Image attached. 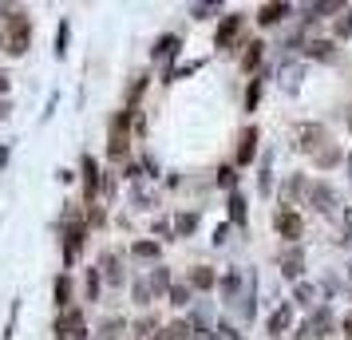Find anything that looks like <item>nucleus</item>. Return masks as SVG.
<instances>
[{
  "mask_svg": "<svg viewBox=\"0 0 352 340\" xmlns=\"http://www.w3.org/2000/svg\"><path fill=\"white\" fill-rule=\"evenodd\" d=\"M329 332H333V313L320 305L317 313H313V317H309V321L301 324L297 340H320V337H329Z\"/></svg>",
  "mask_w": 352,
  "mask_h": 340,
  "instance_id": "obj_3",
  "label": "nucleus"
},
{
  "mask_svg": "<svg viewBox=\"0 0 352 340\" xmlns=\"http://www.w3.org/2000/svg\"><path fill=\"white\" fill-rule=\"evenodd\" d=\"M103 269H107V281H111V285H119V281H123V273H119V258H115V253H107V258H103Z\"/></svg>",
  "mask_w": 352,
  "mask_h": 340,
  "instance_id": "obj_26",
  "label": "nucleus"
},
{
  "mask_svg": "<svg viewBox=\"0 0 352 340\" xmlns=\"http://www.w3.org/2000/svg\"><path fill=\"white\" fill-rule=\"evenodd\" d=\"M238 143H241L238 146V162H241V166H250V159L257 155V127H245Z\"/></svg>",
  "mask_w": 352,
  "mask_h": 340,
  "instance_id": "obj_12",
  "label": "nucleus"
},
{
  "mask_svg": "<svg viewBox=\"0 0 352 340\" xmlns=\"http://www.w3.org/2000/svg\"><path fill=\"white\" fill-rule=\"evenodd\" d=\"M297 139H301V150H317L320 143H324V127H320V123H301V127H297Z\"/></svg>",
  "mask_w": 352,
  "mask_h": 340,
  "instance_id": "obj_10",
  "label": "nucleus"
},
{
  "mask_svg": "<svg viewBox=\"0 0 352 340\" xmlns=\"http://www.w3.org/2000/svg\"><path fill=\"white\" fill-rule=\"evenodd\" d=\"M214 340H241L238 332H234V324H214Z\"/></svg>",
  "mask_w": 352,
  "mask_h": 340,
  "instance_id": "obj_32",
  "label": "nucleus"
},
{
  "mask_svg": "<svg viewBox=\"0 0 352 340\" xmlns=\"http://www.w3.org/2000/svg\"><path fill=\"white\" fill-rule=\"evenodd\" d=\"M127 123H131V111L111 119V139H107V155H111V159H123V155H127V139H131Z\"/></svg>",
  "mask_w": 352,
  "mask_h": 340,
  "instance_id": "obj_2",
  "label": "nucleus"
},
{
  "mask_svg": "<svg viewBox=\"0 0 352 340\" xmlns=\"http://www.w3.org/2000/svg\"><path fill=\"white\" fill-rule=\"evenodd\" d=\"M28 44H32V24H28V16L12 12L8 24H4V32H0V48L8 52V56H24Z\"/></svg>",
  "mask_w": 352,
  "mask_h": 340,
  "instance_id": "obj_1",
  "label": "nucleus"
},
{
  "mask_svg": "<svg viewBox=\"0 0 352 340\" xmlns=\"http://www.w3.org/2000/svg\"><path fill=\"white\" fill-rule=\"evenodd\" d=\"M60 340H83V313L80 308H67L56 317V328H52Z\"/></svg>",
  "mask_w": 352,
  "mask_h": 340,
  "instance_id": "obj_4",
  "label": "nucleus"
},
{
  "mask_svg": "<svg viewBox=\"0 0 352 340\" xmlns=\"http://www.w3.org/2000/svg\"><path fill=\"white\" fill-rule=\"evenodd\" d=\"M289 16V4H261V12H257V24H281Z\"/></svg>",
  "mask_w": 352,
  "mask_h": 340,
  "instance_id": "obj_15",
  "label": "nucleus"
},
{
  "mask_svg": "<svg viewBox=\"0 0 352 340\" xmlns=\"http://www.w3.org/2000/svg\"><path fill=\"white\" fill-rule=\"evenodd\" d=\"M305 56H313V60H329V56H333V44H329V40H309V44H305Z\"/></svg>",
  "mask_w": 352,
  "mask_h": 340,
  "instance_id": "obj_23",
  "label": "nucleus"
},
{
  "mask_svg": "<svg viewBox=\"0 0 352 340\" xmlns=\"http://www.w3.org/2000/svg\"><path fill=\"white\" fill-rule=\"evenodd\" d=\"M190 12L194 16H210V12H218V4H194Z\"/></svg>",
  "mask_w": 352,
  "mask_h": 340,
  "instance_id": "obj_39",
  "label": "nucleus"
},
{
  "mask_svg": "<svg viewBox=\"0 0 352 340\" xmlns=\"http://www.w3.org/2000/svg\"><path fill=\"white\" fill-rule=\"evenodd\" d=\"M257 99H261V80H254L250 83V91H245V111H254Z\"/></svg>",
  "mask_w": 352,
  "mask_h": 340,
  "instance_id": "obj_31",
  "label": "nucleus"
},
{
  "mask_svg": "<svg viewBox=\"0 0 352 340\" xmlns=\"http://www.w3.org/2000/svg\"><path fill=\"white\" fill-rule=\"evenodd\" d=\"M261 48H265L261 40H250V48H245V56H241V67H245V71H254V67L261 64Z\"/></svg>",
  "mask_w": 352,
  "mask_h": 340,
  "instance_id": "obj_22",
  "label": "nucleus"
},
{
  "mask_svg": "<svg viewBox=\"0 0 352 340\" xmlns=\"http://www.w3.org/2000/svg\"><path fill=\"white\" fill-rule=\"evenodd\" d=\"M80 245H83V226L76 222V226H67V234H64V258H67V261H76Z\"/></svg>",
  "mask_w": 352,
  "mask_h": 340,
  "instance_id": "obj_16",
  "label": "nucleus"
},
{
  "mask_svg": "<svg viewBox=\"0 0 352 340\" xmlns=\"http://www.w3.org/2000/svg\"><path fill=\"white\" fill-rule=\"evenodd\" d=\"M349 170H352V155H349Z\"/></svg>",
  "mask_w": 352,
  "mask_h": 340,
  "instance_id": "obj_46",
  "label": "nucleus"
},
{
  "mask_svg": "<svg viewBox=\"0 0 352 340\" xmlns=\"http://www.w3.org/2000/svg\"><path fill=\"white\" fill-rule=\"evenodd\" d=\"M194 226H198V218H194V214H178V218H175V229H178V234H190Z\"/></svg>",
  "mask_w": 352,
  "mask_h": 340,
  "instance_id": "obj_30",
  "label": "nucleus"
},
{
  "mask_svg": "<svg viewBox=\"0 0 352 340\" xmlns=\"http://www.w3.org/2000/svg\"><path fill=\"white\" fill-rule=\"evenodd\" d=\"M135 301H143V305L151 301V285H146V281H143V285H135Z\"/></svg>",
  "mask_w": 352,
  "mask_h": 340,
  "instance_id": "obj_38",
  "label": "nucleus"
},
{
  "mask_svg": "<svg viewBox=\"0 0 352 340\" xmlns=\"http://www.w3.org/2000/svg\"><path fill=\"white\" fill-rule=\"evenodd\" d=\"M349 281H352V261H349Z\"/></svg>",
  "mask_w": 352,
  "mask_h": 340,
  "instance_id": "obj_45",
  "label": "nucleus"
},
{
  "mask_svg": "<svg viewBox=\"0 0 352 340\" xmlns=\"http://www.w3.org/2000/svg\"><path fill=\"white\" fill-rule=\"evenodd\" d=\"M273 226H277V234H281L285 242H297V238H301V229H305V226H301V214L289 210V206L273 214Z\"/></svg>",
  "mask_w": 352,
  "mask_h": 340,
  "instance_id": "obj_5",
  "label": "nucleus"
},
{
  "mask_svg": "<svg viewBox=\"0 0 352 340\" xmlns=\"http://www.w3.org/2000/svg\"><path fill=\"white\" fill-rule=\"evenodd\" d=\"M186 301H190V289L186 285H175L170 289V305H186Z\"/></svg>",
  "mask_w": 352,
  "mask_h": 340,
  "instance_id": "obj_33",
  "label": "nucleus"
},
{
  "mask_svg": "<svg viewBox=\"0 0 352 340\" xmlns=\"http://www.w3.org/2000/svg\"><path fill=\"white\" fill-rule=\"evenodd\" d=\"M317 297H320L317 285H309V281H301V285H297V301H301V305H313Z\"/></svg>",
  "mask_w": 352,
  "mask_h": 340,
  "instance_id": "obj_27",
  "label": "nucleus"
},
{
  "mask_svg": "<svg viewBox=\"0 0 352 340\" xmlns=\"http://www.w3.org/2000/svg\"><path fill=\"white\" fill-rule=\"evenodd\" d=\"M305 12H309V20H320V16H333V12H344V4L340 0H320V4H309Z\"/></svg>",
  "mask_w": 352,
  "mask_h": 340,
  "instance_id": "obj_18",
  "label": "nucleus"
},
{
  "mask_svg": "<svg viewBox=\"0 0 352 340\" xmlns=\"http://www.w3.org/2000/svg\"><path fill=\"white\" fill-rule=\"evenodd\" d=\"M4 111H8V107H4V103H0V119H4Z\"/></svg>",
  "mask_w": 352,
  "mask_h": 340,
  "instance_id": "obj_44",
  "label": "nucleus"
},
{
  "mask_svg": "<svg viewBox=\"0 0 352 340\" xmlns=\"http://www.w3.org/2000/svg\"><path fill=\"white\" fill-rule=\"evenodd\" d=\"M155 340H194V324L190 321H175V324H166L162 332H155Z\"/></svg>",
  "mask_w": 352,
  "mask_h": 340,
  "instance_id": "obj_13",
  "label": "nucleus"
},
{
  "mask_svg": "<svg viewBox=\"0 0 352 340\" xmlns=\"http://www.w3.org/2000/svg\"><path fill=\"white\" fill-rule=\"evenodd\" d=\"M83 190H87V202H91V198L99 194V162L91 159V155H83Z\"/></svg>",
  "mask_w": 352,
  "mask_h": 340,
  "instance_id": "obj_11",
  "label": "nucleus"
},
{
  "mask_svg": "<svg viewBox=\"0 0 352 340\" xmlns=\"http://www.w3.org/2000/svg\"><path fill=\"white\" fill-rule=\"evenodd\" d=\"M119 328H123L119 321H107V324H103V340H115V337H119Z\"/></svg>",
  "mask_w": 352,
  "mask_h": 340,
  "instance_id": "obj_37",
  "label": "nucleus"
},
{
  "mask_svg": "<svg viewBox=\"0 0 352 340\" xmlns=\"http://www.w3.org/2000/svg\"><path fill=\"white\" fill-rule=\"evenodd\" d=\"M336 36H340V40H349V36H352V8L340 12V20H336Z\"/></svg>",
  "mask_w": 352,
  "mask_h": 340,
  "instance_id": "obj_28",
  "label": "nucleus"
},
{
  "mask_svg": "<svg viewBox=\"0 0 352 340\" xmlns=\"http://www.w3.org/2000/svg\"><path fill=\"white\" fill-rule=\"evenodd\" d=\"M230 222L234 226H245V198L238 190H230Z\"/></svg>",
  "mask_w": 352,
  "mask_h": 340,
  "instance_id": "obj_20",
  "label": "nucleus"
},
{
  "mask_svg": "<svg viewBox=\"0 0 352 340\" xmlns=\"http://www.w3.org/2000/svg\"><path fill=\"white\" fill-rule=\"evenodd\" d=\"M218 182H222V186H234V170H230V166H222V170H218Z\"/></svg>",
  "mask_w": 352,
  "mask_h": 340,
  "instance_id": "obj_40",
  "label": "nucleus"
},
{
  "mask_svg": "<svg viewBox=\"0 0 352 340\" xmlns=\"http://www.w3.org/2000/svg\"><path fill=\"white\" fill-rule=\"evenodd\" d=\"M214 281H218V277H214V269H194V273H190L194 289H214Z\"/></svg>",
  "mask_w": 352,
  "mask_h": 340,
  "instance_id": "obj_24",
  "label": "nucleus"
},
{
  "mask_svg": "<svg viewBox=\"0 0 352 340\" xmlns=\"http://www.w3.org/2000/svg\"><path fill=\"white\" fill-rule=\"evenodd\" d=\"M344 332H349V337H352V313H349V317H344Z\"/></svg>",
  "mask_w": 352,
  "mask_h": 340,
  "instance_id": "obj_43",
  "label": "nucleus"
},
{
  "mask_svg": "<svg viewBox=\"0 0 352 340\" xmlns=\"http://www.w3.org/2000/svg\"><path fill=\"white\" fill-rule=\"evenodd\" d=\"M238 289H241V273L234 269V273H226V281H222V293H226V297H238Z\"/></svg>",
  "mask_w": 352,
  "mask_h": 340,
  "instance_id": "obj_29",
  "label": "nucleus"
},
{
  "mask_svg": "<svg viewBox=\"0 0 352 340\" xmlns=\"http://www.w3.org/2000/svg\"><path fill=\"white\" fill-rule=\"evenodd\" d=\"M349 127H352V115H349Z\"/></svg>",
  "mask_w": 352,
  "mask_h": 340,
  "instance_id": "obj_47",
  "label": "nucleus"
},
{
  "mask_svg": "<svg viewBox=\"0 0 352 340\" xmlns=\"http://www.w3.org/2000/svg\"><path fill=\"white\" fill-rule=\"evenodd\" d=\"M56 308H64L67 313V305H72V281H67V277H56Z\"/></svg>",
  "mask_w": 352,
  "mask_h": 340,
  "instance_id": "obj_21",
  "label": "nucleus"
},
{
  "mask_svg": "<svg viewBox=\"0 0 352 340\" xmlns=\"http://www.w3.org/2000/svg\"><path fill=\"white\" fill-rule=\"evenodd\" d=\"M4 91H8V76H4V71H0V95H4Z\"/></svg>",
  "mask_w": 352,
  "mask_h": 340,
  "instance_id": "obj_42",
  "label": "nucleus"
},
{
  "mask_svg": "<svg viewBox=\"0 0 352 340\" xmlns=\"http://www.w3.org/2000/svg\"><path fill=\"white\" fill-rule=\"evenodd\" d=\"M309 202H313L320 214H329L336 206V190L333 186H324V182H313V186H309Z\"/></svg>",
  "mask_w": 352,
  "mask_h": 340,
  "instance_id": "obj_8",
  "label": "nucleus"
},
{
  "mask_svg": "<svg viewBox=\"0 0 352 340\" xmlns=\"http://www.w3.org/2000/svg\"><path fill=\"white\" fill-rule=\"evenodd\" d=\"M96 293H99V273H96V269H91V273H87V297L96 301Z\"/></svg>",
  "mask_w": 352,
  "mask_h": 340,
  "instance_id": "obj_36",
  "label": "nucleus"
},
{
  "mask_svg": "<svg viewBox=\"0 0 352 340\" xmlns=\"http://www.w3.org/2000/svg\"><path fill=\"white\" fill-rule=\"evenodd\" d=\"M146 285H151V293H170V289H175V285H170V273H166L162 265H155V269H151Z\"/></svg>",
  "mask_w": 352,
  "mask_h": 340,
  "instance_id": "obj_19",
  "label": "nucleus"
},
{
  "mask_svg": "<svg viewBox=\"0 0 352 340\" xmlns=\"http://www.w3.org/2000/svg\"><path fill=\"white\" fill-rule=\"evenodd\" d=\"M131 253H135L139 261H151V258H159V245L155 242H135L131 245Z\"/></svg>",
  "mask_w": 352,
  "mask_h": 340,
  "instance_id": "obj_25",
  "label": "nucleus"
},
{
  "mask_svg": "<svg viewBox=\"0 0 352 340\" xmlns=\"http://www.w3.org/2000/svg\"><path fill=\"white\" fill-rule=\"evenodd\" d=\"M178 48H182V40L178 36H159L155 40V48H151V56H155V64H166V60H175Z\"/></svg>",
  "mask_w": 352,
  "mask_h": 340,
  "instance_id": "obj_9",
  "label": "nucleus"
},
{
  "mask_svg": "<svg viewBox=\"0 0 352 340\" xmlns=\"http://www.w3.org/2000/svg\"><path fill=\"white\" fill-rule=\"evenodd\" d=\"M301 269H305V258H301V249H289L285 258H281V273L297 281V277H301Z\"/></svg>",
  "mask_w": 352,
  "mask_h": 340,
  "instance_id": "obj_17",
  "label": "nucleus"
},
{
  "mask_svg": "<svg viewBox=\"0 0 352 340\" xmlns=\"http://www.w3.org/2000/svg\"><path fill=\"white\" fill-rule=\"evenodd\" d=\"M333 162H340V150H320L317 155V166H333Z\"/></svg>",
  "mask_w": 352,
  "mask_h": 340,
  "instance_id": "obj_35",
  "label": "nucleus"
},
{
  "mask_svg": "<svg viewBox=\"0 0 352 340\" xmlns=\"http://www.w3.org/2000/svg\"><path fill=\"white\" fill-rule=\"evenodd\" d=\"M226 238H230V226H218V229H214V245H226Z\"/></svg>",
  "mask_w": 352,
  "mask_h": 340,
  "instance_id": "obj_41",
  "label": "nucleus"
},
{
  "mask_svg": "<svg viewBox=\"0 0 352 340\" xmlns=\"http://www.w3.org/2000/svg\"><path fill=\"white\" fill-rule=\"evenodd\" d=\"M289 324H293V305H277V308H273V317H270V324H265V328H270L273 337H281V332H285Z\"/></svg>",
  "mask_w": 352,
  "mask_h": 340,
  "instance_id": "obj_14",
  "label": "nucleus"
},
{
  "mask_svg": "<svg viewBox=\"0 0 352 340\" xmlns=\"http://www.w3.org/2000/svg\"><path fill=\"white\" fill-rule=\"evenodd\" d=\"M241 24H245V20H241L238 12H230V16H222V24H218V36H214V44H218V52L234 48V40L241 36Z\"/></svg>",
  "mask_w": 352,
  "mask_h": 340,
  "instance_id": "obj_6",
  "label": "nucleus"
},
{
  "mask_svg": "<svg viewBox=\"0 0 352 340\" xmlns=\"http://www.w3.org/2000/svg\"><path fill=\"white\" fill-rule=\"evenodd\" d=\"M301 80H305V67L301 64H293V60H289V64L277 67V83L285 87L289 95H293V91H301Z\"/></svg>",
  "mask_w": 352,
  "mask_h": 340,
  "instance_id": "obj_7",
  "label": "nucleus"
},
{
  "mask_svg": "<svg viewBox=\"0 0 352 340\" xmlns=\"http://www.w3.org/2000/svg\"><path fill=\"white\" fill-rule=\"evenodd\" d=\"M67 52V24H60L56 28V56H64Z\"/></svg>",
  "mask_w": 352,
  "mask_h": 340,
  "instance_id": "obj_34",
  "label": "nucleus"
}]
</instances>
